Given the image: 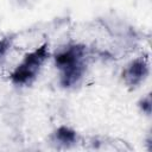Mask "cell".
Instances as JSON below:
<instances>
[{"instance_id":"cell-1","label":"cell","mask_w":152,"mask_h":152,"mask_svg":"<svg viewBox=\"0 0 152 152\" xmlns=\"http://www.w3.org/2000/svg\"><path fill=\"white\" fill-rule=\"evenodd\" d=\"M86 50L81 45H70L55 57L56 66L61 70V83L64 87L76 84L84 72Z\"/></svg>"},{"instance_id":"cell-2","label":"cell","mask_w":152,"mask_h":152,"mask_svg":"<svg viewBox=\"0 0 152 152\" xmlns=\"http://www.w3.org/2000/svg\"><path fill=\"white\" fill-rule=\"evenodd\" d=\"M48 44H43L28 52L11 74V81L17 86L30 84L39 74L42 65L49 57Z\"/></svg>"},{"instance_id":"cell-3","label":"cell","mask_w":152,"mask_h":152,"mask_svg":"<svg viewBox=\"0 0 152 152\" xmlns=\"http://www.w3.org/2000/svg\"><path fill=\"white\" fill-rule=\"evenodd\" d=\"M148 74V64L145 58H137L128 64L124 71V78L128 86L140 84Z\"/></svg>"},{"instance_id":"cell-4","label":"cell","mask_w":152,"mask_h":152,"mask_svg":"<svg viewBox=\"0 0 152 152\" xmlns=\"http://www.w3.org/2000/svg\"><path fill=\"white\" fill-rule=\"evenodd\" d=\"M56 139L64 145H69L75 142L76 140V133L75 131H72L71 128L66 127V126H62L56 131Z\"/></svg>"},{"instance_id":"cell-5","label":"cell","mask_w":152,"mask_h":152,"mask_svg":"<svg viewBox=\"0 0 152 152\" xmlns=\"http://www.w3.org/2000/svg\"><path fill=\"white\" fill-rule=\"evenodd\" d=\"M10 45H11V42H10L8 39H2V40H0V56H2V55L7 51V49L10 48Z\"/></svg>"},{"instance_id":"cell-6","label":"cell","mask_w":152,"mask_h":152,"mask_svg":"<svg viewBox=\"0 0 152 152\" xmlns=\"http://www.w3.org/2000/svg\"><path fill=\"white\" fill-rule=\"evenodd\" d=\"M142 110H145L146 113H150L151 112V99L150 96H147L146 99L142 100Z\"/></svg>"}]
</instances>
